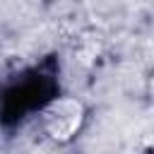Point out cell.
<instances>
[{
    "instance_id": "cell-1",
    "label": "cell",
    "mask_w": 154,
    "mask_h": 154,
    "mask_svg": "<svg viewBox=\"0 0 154 154\" xmlns=\"http://www.w3.org/2000/svg\"><path fill=\"white\" fill-rule=\"evenodd\" d=\"M87 118V108L79 99L72 96H55L41 111V128L53 142H70L79 135Z\"/></svg>"
}]
</instances>
